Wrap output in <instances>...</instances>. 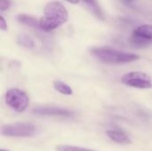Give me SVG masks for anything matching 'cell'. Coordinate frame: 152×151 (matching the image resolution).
Returning a JSON list of instances; mask_svg holds the SVG:
<instances>
[{"instance_id":"6da1fadb","label":"cell","mask_w":152,"mask_h":151,"mask_svg":"<svg viewBox=\"0 0 152 151\" xmlns=\"http://www.w3.org/2000/svg\"><path fill=\"white\" fill-rule=\"evenodd\" d=\"M69 20V12L60 2L51 1L46 4L44 10V16L39 19L40 29L52 31L65 24Z\"/></svg>"},{"instance_id":"7a4b0ae2","label":"cell","mask_w":152,"mask_h":151,"mask_svg":"<svg viewBox=\"0 0 152 151\" xmlns=\"http://www.w3.org/2000/svg\"><path fill=\"white\" fill-rule=\"evenodd\" d=\"M91 53L100 61L108 64H124L139 60L140 56L109 47H98L91 50Z\"/></svg>"},{"instance_id":"3957f363","label":"cell","mask_w":152,"mask_h":151,"mask_svg":"<svg viewBox=\"0 0 152 151\" xmlns=\"http://www.w3.org/2000/svg\"><path fill=\"white\" fill-rule=\"evenodd\" d=\"M5 103L16 112H23L27 109L29 99L27 93L21 90L12 88L5 93Z\"/></svg>"},{"instance_id":"277c9868","label":"cell","mask_w":152,"mask_h":151,"mask_svg":"<svg viewBox=\"0 0 152 151\" xmlns=\"http://www.w3.org/2000/svg\"><path fill=\"white\" fill-rule=\"evenodd\" d=\"M37 132V127L30 123H14L2 126L1 133L7 137H31Z\"/></svg>"},{"instance_id":"5b68a950","label":"cell","mask_w":152,"mask_h":151,"mask_svg":"<svg viewBox=\"0 0 152 151\" xmlns=\"http://www.w3.org/2000/svg\"><path fill=\"white\" fill-rule=\"evenodd\" d=\"M121 81L124 85L138 88V89H150L152 88V81L150 76L141 71H132L125 74Z\"/></svg>"},{"instance_id":"8992f818","label":"cell","mask_w":152,"mask_h":151,"mask_svg":"<svg viewBox=\"0 0 152 151\" xmlns=\"http://www.w3.org/2000/svg\"><path fill=\"white\" fill-rule=\"evenodd\" d=\"M131 43L138 47H147L152 44V25L143 24L135 28L131 37Z\"/></svg>"},{"instance_id":"52a82bcc","label":"cell","mask_w":152,"mask_h":151,"mask_svg":"<svg viewBox=\"0 0 152 151\" xmlns=\"http://www.w3.org/2000/svg\"><path fill=\"white\" fill-rule=\"evenodd\" d=\"M33 114L37 116H43V117H71L74 113L64 108L61 107H37L32 110Z\"/></svg>"},{"instance_id":"ba28073f","label":"cell","mask_w":152,"mask_h":151,"mask_svg":"<svg viewBox=\"0 0 152 151\" xmlns=\"http://www.w3.org/2000/svg\"><path fill=\"white\" fill-rule=\"evenodd\" d=\"M107 136L113 142L119 144H131V138L123 131L120 130H109L106 132Z\"/></svg>"},{"instance_id":"9c48e42d","label":"cell","mask_w":152,"mask_h":151,"mask_svg":"<svg viewBox=\"0 0 152 151\" xmlns=\"http://www.w3.org/2000/svg\"><path fill=\"white\" fill-rule=\"evenodd\" d=\"M17 20L24 25L29 26L33 28H39L40 29V25H39V20H37V18L31 16V15H28V14H23L20 13L17 16Z\"/></svg>"},{"instance_id":"30bf717a","label":"cell","mask_w":152,"mask_h":151,"mask_svg":"<svg viewBox=\"0 0 152 151\" xmlns=\"http://www.w3.org/2000/svg\"><path fill=\"white\" fill-rule=\"evenodd\" d=\"M17 43L20 45H21V46H23L25 48H28V49L34 48L35 44H36L34 39L30 36H28L27 34H24V33L20 34L17 36Z\"/></svg>"},{"instance_id":"8fae6325","label":"cell","mask_w":152,"mask_h":151,"mask_svg":"<svg viewBox=\"0 0 152 151\" xmlns=\"http://www.w3.org/2000/svg\"><path fill=\"white\" fill-rule=\"evenodd\" d=\"M53 87L56 91H58L61 94H64V95H72L73 94L72 88L68 84H66L62 81L55 80L53 82Z\"/></svg>"},{"instance_id":"7c38bea8","label":"cell","mask_w":152,"mask_h":151,"mask_svg":"<svg viewBox=\"0 0 152 151\" xmlns=\"http://www.w3.org/2000/svg\"><path fill=\"white\" fill-rule=\"evenodd\" d=\"M85 3L87 4L88 6L91 7V9L93 10V12H94V14L100 18V19H103V12L99 5V3L97 0H83Z\"/></svg>"},{"instance_id":"4fadbf2b","label":"cell","mask_w":152,"mask_h":151,"mask_svg":"<svg viewBox=\"0 0 152 151\" xmlns=\"http://www.w3.org/2000/svg\"><path fill=\"white\" fill-rule=\"evenodd\" d=\"M56 151H94L89 149H85L81 147L69 146V145H58L56 147Z\"/></svg>"},{"instance_id":"5bb4252c","label":"cell","mask_w":152,"mask_h":151,"mask_svg":"<svg viewBox=\"0 0 152 151\" xmlns=\"http://www.w3.org/2000/svg\"><path fill=\"white\" fill-rule=\"evenodd\" d=\"M10 5H11L10 0H0V11L1 12H4L9 9Z\"/></svg>"},{"instance_id":"9a60e30c","label":"cell","mask_w":152,"mask_h":151,"mask_svg":"<svg viewBox=\"0 0 152 151\" xmlns=\"http://www.w3.org/2000/svg\"><path fill=\"white\" fill-rule=\"evenodd\" d=\"M0 28L3 31H5L7 29V23H6V21H5V20H4L3 15L0 16Z\"/></svg>"},{"instance_id":"2e32d148","label":"cell","mask_w":152,"mask_h":151,"mask_svg":"<svg viewBox=\"0 0 152 151\" xmlns=\"http://www.w3.org/2000/svg\"><path fill=\"white\" fill-rule=\"evenodd\" d=\"M66 1H68L69 3L74 4H78V3H79V0H66Z\"/></svg>"},{"instance_id":"e0dca14e","label":"cell","mask_w":152,"mask_h":151,"mask_svg":"<svg viewBox=\"0 0 152 151\" xmlns=\"http://www.w3.org/2000/svg\"><path fill=\"white\" fill-rule=\"evenodd\" d=\"M0 151H8V150H1Z\"/></svg>"}]
</instances>
